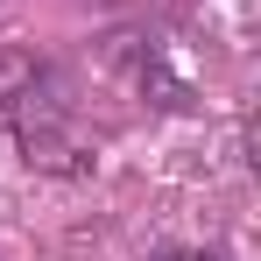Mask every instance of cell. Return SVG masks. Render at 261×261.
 <instances>
[{
    "mask_svg": "<svg viewBox=\"0 0 261 261\" xmlns=\"http://www.w3.org/2000/svg\"><path fill=\"white\" fill-rule=\"evenodd\" d=\"M170 261H205V254H170Z\"/></svg>",
    "mask_w": 261,
    "mask_h": 261,
    "instance_id": "obj_2",
    "label": "cell"
},
{
    "mask_svg": "<svg viewBox=\"0 0 261 261\" xmlns=\"http://www.w3.org/2000/svg\"><path fill=\"white\" fill-rule=\"evenodd\" d=\"M7 113H14V134H21V148H29V163H43V170H78L85 163V134H78V99L64 92L57 71H29L21 85L7 92Z\"/></svg>",
    "mask_w": 261,
    "mask_h": 261,
    "instance_id": "obj_1",
    "label": "cell"
}]
</instances>
